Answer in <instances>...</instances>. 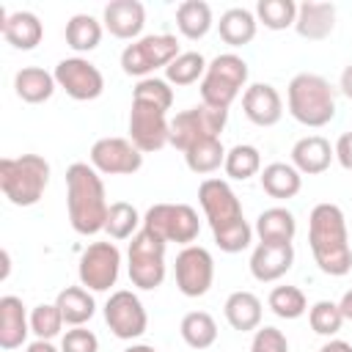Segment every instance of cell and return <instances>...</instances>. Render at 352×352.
I'll use <instances>...</instances> for the list:
<instances>
[{"label": "cell", "instance_id": "12", "mask_svg": "<svg viewBox=\"0 0 352 352\" xmlns=\"http://www.w3.org/2000/svg\"><path fill=\"white\" fill-rule=\"evenodd\" d=\"M129 140L143 151H160L170 143V121L168 113L157 104L148 102H138L132 99V110H129Z\"/></svg>", "mask_w": 352, "mask_h": 352}, {"label": "cell", "instance_id": "27", "mask_svg": "<svg viewBox=\"0 0 352 352\" xmlns=\"http://www.w3.org/2000/svg\"><path fill=\"white\" fill-rule=\"evenodd\" d=\"M302 173L292 162H270L261 170V190L275 201H289L300 192Z\"/></svg>", "mask_w": 352, "mask_h": 352}, {"label": "cell", "instance_id": "1", "mask_svg": "<svg viewBox=\"0 0 352 352\" xmlns=\"http://www.w3.org/2000/svg\"><path fill=\"white\" fill-rule=\"evenodd\" d=\"M198 204L209 220L214 245L223 253H242L250 245L253 228L248 226V220L242 214V204L228 182L204 179L198 187Z\"/></svg>", "mask_w": 352, "mask_h": 352}, {"label": "cell", "instance_id": "42", "mask_svg": "<svg viewBox=\"0 0 352 352\" xmlns=\"http://www.w3.org/2000/svg\"><path fill=\"white\" fill-rule=\"evenodd\" d=\"M250 352H289V341L278 327H258L250 341Z\"/></svg>", "mask_w": 352, "mask_h": 352}, {"label": "cell", "instance_id": "13", "mask_svg": "<svg viewBox=\"0 0 352 352\" xmlns=\"http://www.w3.org/2000/svg\"><path fill=\"white\" fill-rule=\"evenodd\" d=\"M104 322L110 327V333L121 341H132L140 338L148 327V314L140 302V297L129 289H118L107 297L104 302Z\"/></svg>", "mask_w": 352, "mask_h": 352}, {"label": "cell", "instance_id": "34", "mask_svg": "<svg viewBox=\"0 0 352 352\" xmlns=\"http://www.w3.org/2000/svg\"><path fill=\"white\" fill-rule=\"evenodd\" d=\"M184 162H187V168L192 173L206 176V173H214L226 162V148H223L220 138H209V140H201L192 148H187L184 151Z\"/></svg>", "mask_w": 352, "mask_h": 352}, {"label": "cell", "instance_id": "37", "mask_svg": "<svg viewBox=\"0 0 352 352\" xmlns=\"http://www.w3.org/2000/svg\"><path fill=\"white\" fill-rule=\"evenodd\" d=\"M140 214L132 204L126 201H116L110 204V212H107V223H104V234L110 239H129L138 234V226H140Z\"/></svg>", "mask_w": 352, "mask_h": 352}, {"label": "cell", "instance_id": "25", "mask_svg": "<svg viewBox=\"0 0 352 352\" xmlns=\"http://www.w3.org/2000/svg\"><path fill=\"white\" fill-rule=\"evenodd\" d=\"M223 314H226V322L239 330V333H250V330H258L261 327V300L253 294V292H234L228 294L226 305H223Z\"/></svg>", "mask_w": 352, "mask_h": 352}, {"label": "cell", "instance_id": "48", "mask_svg": "<svg viewBox=\"0 0 352 352\" xmlns=\"http://www.w3.org/2000/svg\"><path fill=\"white\" fill-rule=\"evenodd\" d=\"M338 308H341L344 319H346V322H352V289H349V292H344V297L338 300Z\"/></svg>", "mask_w": 352, "mask_h": 352}, {"label": "cell", "instance_id": "49", "mask_svg": "<svg viewBox=\"0 0 352 352\" xmlns=\"http://www.w3.org/2000/svg\"><path fill=\"white\" fill-rule=\"evenodd\" d=\"M8 272H11V256H8V250H3V272H0V278L6 280Z\"/></svg>", "mask_w": 352, "mask_h": 352}, {"label": "cell", "instance_id": "9", "mask_svg": "<svg viewBox=\"0 0 352 352\" xmlns=\"http://www.w3.org/2000/svg\"><path fill=\"white\" fill-rule=\"evenodd\" d=\"M226 121H228V110H217L204 102L198 107L182 110L170 118V146L184 154L201 140L220 138V132L226 129Z\"/></svg>", "mask_w": 352, "mask_h": 352}, {"label": "cell", "instance_id": "41", "mask_svg": "<svg viewBox=\"0 0 352 352\" xmlns=\"http://www.w3.org/2000/svg\"><path fill=\"white\" fill-rule=\"evenodd\" d=\"M132 99L157 104V107H162V110L168 113L170 104H173V88H170L168 80L146 77V80H138V85H135V91H132Z\"/></svg>", "mask_w": 352, "mask_h": 352}, {"label": "cell", "instance_id": "10", "mask_svg": "<svg viewBox=\"0 0 352 352\" xmlns=\"http://www.w3.org/2000/svg\"><path fill=\"white\" fill-rule=\"evenodd\" d=\"M143 228L165 242H176L187 248L198 239L201 220L190 204H154L143 214Z\"/></svg>", "mask_w": 352, "mask_h": 352}, {"label": "cell", "instance_id": "7", "mask_svg": "<svg viewBox=\"0 0 352 352\" xmlns=\"http://www.w3.org/2000/svg\"><path fill=\"white\" fill-rule=\"evenodd\" d=\"M165 248L168 242L160 239L157 234L140 228L126 250V267H129V280L132 286L143 289V292H154L162 286L165 280Z\"/></svg>", "mask_w": 352, "mask_h": 352}, {"label": "cell", "instance_id": "6", "mask_svg": "<svg viewBox=\"0 0 352 352\" xmlns=\"http://www.w3.org/2000/svg\"><path fill=\"white\" fill-rule=\"evenodd\" d=\"M245 82H248V63L234 52H223L212 58L206 66V74L198 85L201 102L217 110H228L231 102L242 94Z\"/></svg>", "mask_w": 352, "mask_h": 352}, {"label": "cell", "instance_id": "40", "mask_svg": "<svg viewBox=\"0 0 352 352\" xmlns=\"http://www.w3.org/2000/svg\"><path fill=\"white\" fill-rule=\"evenodd\" d=\"M63 314L55 302H41L30 311V333L36 338H44V341H52L60 330H63Z\"/></svg>", "mask_w": 352, "mask_h": 352}, {"label": "cell", "instance_id": "18", "mask_svg": "<svg viewBox=\"0 0 352 352\" xmlns=\"http://www.w3.org/2000/svg\"><path fill=\"white\" fill-rule=\"evenodd\" d=\"M102 22L110 30V36L124 41H138L146 25V8L138 0H113L104 6Z\"/></svg>", "mask_w": 352, "mask_h": 352}, {"label": "cell", "instance_id": "22", "mask_svg": "<svg viewBox=\"0 0 352 352\" xmlns=\"http://www.w3.org/2000/svg\"><path fill=\"white\" fill-rule=\"evenodd\" d=\"M336 151L322 135H305L292 146V165L305 176H319L330 168Z\"/></svg>", "mask_w": 352, "mask_h": 352}, {"label": "cell", "instance_id": "20", "mask_svg": "<svg viewBox=\"0 0 352 352\" xmlns=\"http://www.w3.org/2000/svg\"><path fill=\"white\" fill-rule=\"evenodd\" d=\"M294 264V248L292 245H267L258 242L250 256V275L261 283H272L283 278Z\"/></svg>", "mask_w": 352, "mask_h": 352}, {"label": "cell", "instance_id": "11", "mask_svg": "<svg viewBox=\"0 0 352 352\" xmlns=\"http://www.w3.org/2000/svg\"><path fill=\"white\" fill-rule=\"evenodd\" d=\"M121 272V250L116 248V242H91L82 256H80V286H85L88 292H107L110 286H116Z\"/></svg>", "mask_w": 352, "mask_h": 352}, {"label": "cell", "instance_id": "8", "mask_svg": "<svg viewBox=\"0 0 352 352\" xmlns=\"http://www.w3.org/2000/svg\"><path fill=\"white\" fill-rule=\"evenodd\" d=\"M179 55V41L170 33H151L140 36L138 41L126 44L121 52V69L129 77L146 80L157 69H168V63Z\"/></svg>", "mask_w": 352, "mask_h": 352}, {"label": "cell", "instance_id": "44", "mask_svg": "<svg viewBox=\"0 0 352 352\" xmlns=\"http://www.w3.org/2000/svg\"><path fill=\"white\" fill-rule=\"evenodd\" d=\"M333 151H336L338 165H341L344 170H352V132H344V135L336 140Z\"/></svg>", "mask_w": 352, "mask_h": 352}, {"label": "cell", "instance_id": "5", "mask_svg": "<svg viewBox=\"0 0 352 352\" xmlns=\"http://www.w3.org/2000/svg\"><path fill=\"white\" fill-rule=\"evenodd\" d=\"M50 184V162L38 154L3 157L0 160V190L14 206H33L41 201Z\"/></svg>", "mask_w": 352, "mask_h": 352}, {"label": "cell", "instance_id": "30", "mask_svg": "<svg viewBox=\"0 0 352 352\" xmlns=\"http://www.w3.org/2000/svg\"><path fill=\"white\" fill-rule=\"evenodd\" d=\"M176 28L184 38L198 41L212 30V8L204 0H184L176 8Z\"/></svg>", "mask_w": 352, "mask_h": 352}, {"label": "cell", "instance_id": "19", "mask_svg": "<svg viewBox=\"0 0 352 352\" xmlns=\"http://www.w3.org/2000/svg\"><path fill=\"white\" fill-rule=\"evenodd\" d=\"M0 30L3 38L14 47V50H36L44 38V25L33 11H14L6 14V8H0Z\"/></svg>", "mask_w": 352, "mask_h": 352}, {"label": "cell", "instance_id": "15", "mask_svg": "<svg viewBox=\"0 0 352 352\" xmlns=\"http://www.w3.org/2000/svg\"><path fill=\"white\" fill-rule=\"evenodd\" d=\"M88 162L104 176H132L143 168V151L126 138H99L91 146Z\"/></svg>", "mask_w": 352, "mask_h": 352}, {"label": "cell", "instance_id": "17", "mask_svg": "<svg viewBox=\"0 0 352 352\" xmlns=\"http://www.w3.org/2000/svg\"><path fill=\"white\" fill-rule=\"evenodd\" d=\"M242 113L256 126H275L283 116V99L270 82H253L242 94Z\"/></svg>", "mask_w": 352, "mask_h": 352}, {"label": "cell", "instance_id": "38", "mask_svg": "<svg viewBox=\"0 0 352 352\" xmlns=\"http://www.w3.org/2000/svg\"><path fill=\"white\" fill-rule=\"evenodd\" d=\"M267 305L280 319H300L308 311V300L297 286H275L267 297Z\"/></svg>", "mask_w": 352, "mask_h": 352}, {"label": "cell", "instance_id": "36", "mask_svg": "<svg viewBox=\"0 0 352 352\" xmlns=\"http://www.w3.org/2000/svg\"><path fill=\"white\" fill-rule=\"evenodd\" d=\"M256 19L270 30H286L294 28L297 19V3L294 0H258L256 3Z\"/></svg>", "mask_w": 352, "mask_h": 352}, {"label": "cell", "instance_id": "35", "mask_svg": "<svg viewBox=\"0 0 352 352\" xmlns=\"http://www.w3.org/2000/svg\"><path fill=\"white\" fill-rule=\"evenodd\" d=\"M206 66H209V63H206V58H204L201 52H179V55L168 63L165 80H168L170 85H192V82L204 80Z\"/></svg>", "mask_w": 352, "mask_h": 352}, {"label": "cell", "instance_id": "14", "mask_svg": "<svg viewBox=\"0 0 352 352\" xmlns=\"http://www.w3.org/2000/svg\"><path fill=\"white\" fill-rule=\"evenodd\" d=\"M173 272H176V286L184 297H204L214 280V258L206 248L187 245L179 250Z\"/></svg>", "mask_w": 352, "mask_h": 352}, {"label": "cell", "instance_id": "26", "mask_svg": "<svg viewBox=\"0 0 352 352\" xmlns=\"http://www.w3.org/2000/svg\"><path fill=\"white\" fill-rule=\"evenodd\" d=\"M58 82H55V74L47 72V69H38V66H25L14 74V91L22 102L28 104H41L47 102L52 94H55Z\"/></svg>", "mask_w": 352, "mask_h": 352}, {"label": "cell", "instance_id": "3", "mask_svg": "<svg viewBox=\"0 0 352 352\" xmlns=\"http://www.w3.org/2000/svg\"><path fill=\"white\" fill-rule=\"evenodd\" d=\"M308 245L316 267L324 275L341 278L352 270V248L341 206L316 204L308 214Z\"/></svg>", "mask_w": 352, "mask_h": 352}, {"label": "cell", "instance_id": "16", "mask_svg": "<svg viewBox=\"0 0 352 352\" xmlns=\"http://www.w3.org/2000/svg\"><path fill=\"white\" fill-rule=\"evenodd\" d=\"M55 82L58 88L66 91V96L77 99V102H91V99H99L102 91H104V77L102 72L88 60V58H63L58 66H55Z\"/></svg>", "mask_w": 352, "mask_h": 352}, {"label": "cell", "instance_id": "32", "mask_svg": "<svg viewBox=\"0 0 352 352\" xmlns=\"http://www.w3.org/2000/svg\"><path fill=\"white\" fill-rule=\"evenodd\" d=\"M102 41V22L91 14H74L66 22V44L74 52H91Z\"/></svg>", "mask_w": 352, "mask_h": 352}, {"label": "cell", "instance_id": "33", "mask_svg": "<svg viewBox=\"0 0 352 352\" xmlns=\"http://www.w3.org/2000/svg\"><path fill=\"white\" fill-rule=\"evenodd\" d=\"M223 170L234 182H248L250 176H256L261 170V154H258V148L250 146V143H236L234 148L226 151Z\"/></svg>", "mask_w": 352, "mask_h": 352}, {"label": "cell", "instance_id": "31", "mask_svg": "<svg viewBox=\"0 0 352 352\" xmlns=\"http://www.w3.org/2000/svg\"><path fill=\"white\" fill-rule=\"evenodd\" d=\"M179 333L190 349H209L217 341V322L206 311H190L184 314Z\"/></svg>", "mask_w": 352, "mask_h": 352}, {"label": "cell", "instance_id": "21", "mask_svg": "<svg viewBox=\"0 0 352 352\" xmlns=\"http://www.w3.org/2000/svg\"><path fill=\"white\" fill-rule=\"evenodd\" d=\"M336 28V6L333 3H316V0H305L297 6V19H294V30L308 38V41H322L333 33Z\"/></svg>", "mask_w": 352, "mask_h": 352}, {"label": "cell", "instance_id": "28", "mask_svg": "<svg viewBox=\"0 0 352 352\" xmlns=\"http://www.w3.org/2000/svg\"><path fill=\"white\" fill-rule=\"evenodd\" d=\"M256 28H258V19L253 11L236 6V8H228L220 14V22H217V33L220 38L228 44V47H245L256 38Z\"/></svg>", "mask_w": 352, "mask_h": 352}, {"label": "cell", "instance_id": "43", "mask_svg": "<svg viewBox=\"0 0 352 352\" xmlns=\"http://www.w3.org/2000/svg\"><path fill=\"white\" fill-rule=\"evenodd\" d=\"M60 352H99V338L88 327H72L60 338Z\"/></svg>", "mask_w": 352, "mask_h": 352}, {"label": "cell", "instance_id": "45", "mask_svg": "<svg viewBox=\"0 0 352 352\" xmlns=\"http://www.w3.org/2000/svg\"><path fill=\"white\" fill-rule=\"evenodd\" d=\"M316 352H352V344L341 341V338H330L327 344H322Z\"/></svg>", "mask_w": 352, "mask_h": 352}, {"label": "cell", "instance_id": "29", "mask_svg": "<svg viewBox=\"0 0 352 352\" xmlns=\"http://www.w3.org/2000/svg\"><path fill=\"white\" fill-rule=\"evenodd\" d=\"M55 305L63 314V322L72 327H82L94 314H96V302L91 297V292L85 286H66L58 292Z\"/></svg>", "mask_w": 352, "mask_h": 352}, {"label": "cell", "instance_id": "4", "mask_svg": "<svg viewBox=\"0 0 352 352\" xmlns=\"http://www.w3.org/2000/svg\"><path fill=\"white\" fill-rule=\"evenodd\" d=\"M286 104L294 121L319 129L330 124L336 116V88L322 74L300 72L292 77L286 88Z\"/></svg>", "mask_w": 352, "mask_h": 352}, {"label": "cell", "instance_id": "2", "mask_svg": "<svg viewBox=\"0 0 352 352\" xmlns=\"http://www.w3.org/2000/svg\"><path fill=\"white\" fill-rule=\"evenodd\" d=\"M66 212L77 234L94 236L107 223V195L99 170L91 162H72L66 168Z\"/></svg>", "mask_w": 352, "mask_h": 352}, {"label": "cell", "instance_id": "47", "mask_svg": "<svg viewBox=\"0 0 352 352\" xmlns=\"http://www.w3.org/2000/svg\"><path fill=\"white\" fill-rule=\"evenodd\" d=\"M338 88H341V94H344L346 99H352V63L341 72V82H338Z\"/></svg>", "mask_w": 352, "mask_h": 352}, {"label": "cell", "instance_id": "39", "mask_svg": "<svg viewBox=\"0 0 352 352\" xmlns=\"http://www.w3.org/2000/svg\"><path fill=\"white\" fill-rule=\"evenodd\" d=\"M344 322L346 319H344L338 302H333V300H319V302H314L308 308V324H311V330L316 336H327L330 338V336H336L341 330Z\"/></svg>", "mask_w": 352, "mask_h": 352}, {"label": "cell", "instance_id": "46", "mask_svg": "<svg viewBox=\"0 0 352 352\" xmlns=\"http://www.w3.org/2000/svg\"><path fill=\"white\" fill-rule=\"evenodd\" d=\"M25 352H60L52 341H44V338H36V341H30L28 346H25Z\"/></svg>", "mask_w": 352, "mask_h": 352}, {"label": "cell", "instance_id": "23", "mask_svg": "<svg viewBox=\"0 0 352 352\" xmlns=\"http://www.w3.org/2000/svg\"><path fill=\"white\" fill-rule=\"evenodd\" d=\"M28 333H30V316H28L22 300L14 294L0 297V346L16 349L25 344Z\"/></svg>", "mask_w": 352, "mask_h": 352}, {"label": "cell", "instance_id": "50", "mask_svg": "<svg viewBox=\"0 0 352 352\" xmlns=\"http://www.w3.org/2000/svg\"><path fill=\"white\" fill-rule=\"evenodd\" d=\"M124 352H157V349L148 346V344H132V346H126Z\"/></svg>", "mask_w": 352, "mask_h": 352}, {"label": "cell", "instance_id": "24", "mask_svg": "<svg viewBox=\"0 0 352 352\" xmlns=\"http://www.w3.org/2000/svg\"><path fill=\"white\" fill-rule=\"evenodd\" d=\"M256 236L267 245H292L297 234V220L286 206H270L256 217Z\"/></svg>", "mask_w": 352, "mask_h": 352}]
</instances>
